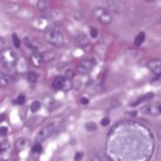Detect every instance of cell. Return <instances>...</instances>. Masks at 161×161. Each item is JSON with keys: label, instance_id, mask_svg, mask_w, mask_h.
Instances as JSON below:
<instances>
[{"label": "cell", "instance_id": "cell-7", "mask_svg": "<svg viewBox=\"0 0 161 161\" xmlns=\"http://www.w3.org/2000/svg\"><path fill=\"white\" fill-rule=\"evenodd\" d=\"M146 67L155 76H161V59H152L146 62Z\"/></svg>", "mask_w": 161, "mask_h": 161}, {"label": "cell", "instance_id": "cell-12", "mask_svg": "<svg viewBox=\"0 0 161 161\" xmlns=\"http://www.w3.org/2000/svg\"><path fill=\"white\" fill-rule=\"evenodd\" d=\"M76 42H77V44L80 45V46H86V45L89 44V39L87 38L86 34H78L77 38H76Z\"/></svg>", "mask_w": 161, "mask_h": 161}, {"label": "cell", "instance_id": "cell-20", "mask_svg": "<svg viewBox=\"0 0 161 161\" xmlns=\"http://www.w3.org/2000/svg\"><path fill=\"white\" fill-rule=\"evenodd\" d=\"M27 79H28L29 83H36L37 79H38V75H37L36 72H29V73L27 75Z\"/></svg>", "mask_w": 161, "mask_h": 161}, {"label": "cell", "instance_id": "cell-11", "mask_svg": "<svg viewBox=\"0 0 161 161\" xmlns=\"http://www.w3.org/2000/svg\"><path fill=\"white\" fill-rule=\"evenodd\" d=\"M153 98H154V94H153V93H148V94H145V95H143V96H140L138 100H136L134 103H132V104H131V106H137V105H139L140 103L148 102V100L153 99Z\"/></svg>", "mask_w": 161, "mask_h": 161}, {"label": "cell", "instance_id": "cell-24", "mask_svg": "<svg viewBox=\"0 0 161 161\" xmlns=\"http://www.w3.org/2000/svg\"><path fill=\"white\" fill-rule=\"evenodd\" d=\"M39 109H40V103H39V102H34V103L31 105V111H32V112L39 111Z\"/></svg>", "mask_w": 161, "mask_h": 161}, {"label": "cell", "instance_id": "cell-31", "mask_svg": "<svg viewBox=\"0 0 161 161\" xmlns=\"http://www.w3.org/2000/svg\"><path fill=\"white\" fill-rule=\"evenodd\" d=\"M90 161H102V159H100L98 155H94L92 159H90Z\"/></svg>", "mask_w": 161, "mask_h": 161}, {"label": "cell", "instance_id": "cell-18", "mask_svg": "<svg viewBox=\"0 0 161 161\" xmlns=\"http://www.w3.org/2000/svg\"><path fill=\"white\" fill-rule=\"evenodd\" d=\"M25 102H26V95L25 94H18L17 98L14 100V103L17 104V105H22V104H25Z\"/></svg>", "mask_w": 161, "mask_h": 161}, {"label": "cell", "instance_id": "cell-4", "mask_svg": "<svg viewBox=\"0 0 161 161\" xmlns=\"http://www.w3.org/2000/svg\"><path fill=\"white\" fill-rule=\"evenodd\" d=\"M94 66H95V60L94 59H86V60L80 61L77 65L76 71H77V73L84 76V75L90 73V71L94 68Z\"/></svg>", "mask_w": 161, "mask_h": 161}, {"label": "cell", "instance_id": "cell-1", "mask_svg": "<svg viewBox=\"0 0 161 161\" xmlns=\"http://www.w3.org/2000/svg\"><path fill=\"white\" fill-rule=\"evenodd\" d=\"M44 40L55 48H61L65 45V36L57 25H50L44 32Z\"/></svg>", "mask_w": 161, "mask_h": 161}, {"label": "cell", "instance_id": "cell-21", "mask_svg": "<svg viewBox=\"0 0 161 161\" xmlns=\"http://www.w3.org/2000/svg\"><path fill=\"white\" fill-rule=\"evenodd\" d=\"M12 43H14V45H15V48H20L21 46V40H20V38H18V36L16 34V33H12Z\"/></svg>", "mask_w": 161, "mask_h": 161}, {"label": "cell", "instance_id": "cell-28", "mask_svg": "<svg viewBox=\"0 0 161 161\" xmlns=\"http://www.w3.org/2000/svg\"><path fill=\"white\" fill-rule=\"evenodd\" d=\"M100 123H102V126H104V127H105V126H107V125L110 123V118H109V117L103 118V120H102V122H100Z\"/></svg>", "mask_w": 161, "mask_h": 161}, {"label": "cell", "instance_id": "cell-25", "mask_svg": "<svg viewBox=\"0 0 161 161\" xmlns=\"http://www.w3.org/2000/svg\"><path fill=\"white\" fill-rule=\"evenodd\" d=\"M25 44H26V45H27L28 48L33 49V50H34V49H37V46L32 44V42H31V40H29V38H25Z\"/></svg>", "mask_w": 161, "mask_h": 161}, {"label": "cell", "instance_id": "cell-16", "mask_svg": "<svg viewBox=\"0 0 161 161\" xmlns=\"http://www.w3.org/2000/svg\"><path fill=\"white\" fill-rule=\"evenodd\" d=\"M36 7L39 9L40 11H46L49 9V1H44V0H39V1H36Z\"/></svg>", "mask_w": 161, "mask_h": 161}, {"label": "cell", "instance_id": "cell-15", "mask_svg": "<svg viewBox=\"0 0 161 161\" xmlns=\"http://www.w3.org/2000/svg\"><path fill=\"white\" fill-rule=\"evenodd\" d=\"M145 40V33L144 32H139L137 34V37L134 38V45L136 46H140Z\"/></svg>", "mask_w": 161, "mask_h": 161}, {"label": "cell", "instance_id": "cell-32", "mask_svg": "<svg viewBox=\"0 0 161 161\" xmlns=\"http://www.w3.org/2000/svg\"><path fill=\"white\" fill-rule=\"evenodd\" d=\"M157 111H159V114H161V104L157 105Z\"/></svg>", "mask_w": 161, "mask_h": 161}, {"label": "cell", "instance_id": "cell-8", "mask_svg": "<svg viewBox=\"0 0 161 161\" xmlns=\"http://www.w3.org/2000/svg\"><path fill=\"white\" fill-rule=\"evenodd\" d=\"M42 56V62L43 64H48V62H51L56 59V53L55 51H51V50H48V51H44L40 54Z\"/></svg>", "mask_w": 161, "mask_h": 161}, {"label": "cell", "instance_id": "cell-29", "mask_svg": "<svg viewBox=\"0 0 161 161\" xmlns=\"http://www.w3.org/2000/svg\"><path fill=\"white\" fill-rule=\"evenodd\" d=\"M82 157H83V153H77V154H76V157H75V161H79Z\"/></svg>", "mask_w": 161, "mask_h": 161}, {"label": "cell", "instance_id": "cell-2", "mask_svg": "<svg viewBox=\"0 0 161 161\" xmlns=\"http://www.w3.org/2000/svg\"><path fill=\"white\" fill-rule=\"evenodd\" d=\"M92 15H93V17L96 18L102 25L107 26V25H110V23L112 22V15H111V12H110L109 10L105 9V7H100V6H99V7L93 9Z\"/></svg>", "mask_w": 161, "mask_h": 161}, {"label": "cell", "instance_id": "cell-19", "mask_svg": "<svg viewBox=\"0 0 161 161\" xmlns=\"http://www.w3.org/2000/svg\"><path fill=\"white\" fill-rule=\"evenodd\" d=\"M0 82H1V86H7L10 83V77L6 73H1L0 75Z\"/></svg>", "mask_w": 161, "mask_h": 161}, {"label": "cell", "instance_id": "cell-17", "mask_svg": "<svg viewBox=\"0 0 161 161\" xmlns=\"http://www.w3.org/2000/svg\"><path fill=\"white\" fill-rule=\"evenodd\" d=\"M76 70L75 68H67V70H65V72H64V77L65 78H67V79H71V78H73L75 76H76Z\"/></svg>", "mask_w": 161, "mask_h": 161}, {"label": "cell", "instance_id": "cell-22", "mask_svg": "<svg viewBox=\"0 0 161 161\" xmlns=\"http://www.w3.org/2000/svg\"><path fill=\"white\" fill-rule=\"evenodd\" d=\"M32 152H33L34 154H40V153L43 152L42 144H40V143H36V144L33 145V148H32Z\"/></svg>", "mask_w": 161, "mask_h": 161}, {"label": "cell", "instance_id": "cell-3", "mask_svg": "<svg viewBox=\"0 0 161 161\" xmlns=\"http://www.w3.org/2000/svg\"><path fill=\"white\" fill-rule=\"evenodd\" d=\"M55 131V123L54 122H46L42 128L38 131V133L36 136V142L37 143H42L44 140H46L50 136L54 133Z\"/></svg>", "mask_w": 161, "mask_h": 161}, {"label": "cell", "instance_id": "cell-10", "mask_svg": "<svg viewBox=\"0 0 161 161\" xmlns=\"http://www.w3.org/2000/svg\"><path fill=\"white\" fill-rule=\"evenodd\" d=\"M65 80H66V78L62 77V76L55 77L54 80H53V88L56 89V90H62L64 86H65Z\"/></svg>", "mask_w": 161, "mask_h": 161}, {"label": "cell", "instance_id": "cell-23", "mask_svg": "<svg viewBox=\"0 0 161 161\" xmlns=\"http://www.w3.org/2000/svg\"><path fill=\"white\" fill-rule=\"evenodd\" d=\"M86 129L88 132H93V131H96V125L94 122H87L86 123Z\"/></svg>", "mask_w": 161, "mask_h": 161}, {"label": "cell", "instance_id": "cell-30", "mask_svg": "<svg viewBox=\"0 0 161 161\" xmlns=\"http://www.w3.org/2000/svg\"><path fill=\"white\" fill-rule=\"evenodd\" d=\"M6 133H7V128L6 127H1V137L6 136Z\"/></svg>", "mask_w": 161, "mask_h": 161}, {"label": "cell", "instance_id": "cell-13", "mask_svg": "<svg viewBox=\"0 0 161 161\" xmlns=\"http://www.w3.org/2000/svg\"><path fill=\"white\" fill-rule=\"evenodd\" d=\"M26 144H27V140L25 138H18L15 142V149L17 150V152H22L26 146Z\"/></svg>", "mask_w": 161, "mask_h": 161}, {"label": "cell", "instance_id": "cell-33", "mask_svg": "<svg viewBox=\"0 0 161 161\" xmlns=\"http://www.w3.org/2000/svg\"><path fill=\"white\" fill-rule=\"evenodd\" d=\"M159 25H160V26H161V18H160V20H159Z\"/></svg>", "mask_w": 161, "mask_h": 161}, {"label": "cell", "instance_id": "cell-6", "mask_svg": "<svg viewBox=\"0 0 161 161\" xmlns=\"http://www.w3.org/2000/svg\"><path fill=\"white\" fill-rule=\"evenodd\" d=\"M107 7L109 11L111 14H116V15H122L126 11V6L122 1H117V0H110L107 1Z\"/></svg>", "mask_w": 161, "mask_h": 161}, {"label": "cell", "instance_id": "cell-14", "mask_svg": "<svg viewBox=\"0 0 161 161\" xmlns=\"http://www.w3.org/2000/svg\"><path fill=\"white\" fill-rule=\"evenodd\" d=\"M31 62H32V65L39 67L40 64H43V62H42V56H40V54H38V53L32 54V56H31Z\"/></svg>", "mask_w": 161, "mask_h": 161}, {"label": "cell", "instance_id": "cell-26", "mask_svg": "<svg viewBox=\"0 0 161 161\" xmlns=\"http://www.w3.org/2000/svg\"><path fill=\"white\" fill-rule=\"evenodd\" d=\"M90 37H93V38L98 37V29L96 28H90Z\"/></svg>", "mask_w": 161, "mask_h": 161}, {"label": "cell", "instance_id": "cell-5", "mask_svg": "<svg viewBox=\"0 0 161 161\" xmlns=\"http://www.w3.org/2000/svg\"><path fill=\"white\" fill-rule=\"evenodd\" d=\"M16 62V55L11 49H5L1 51V64L6 67H14Z\"/></svg>", "mask_w": 161, "mask_h": 161}, {"label": "cell", "instance_id": "cell-9", "mask_svg": "<svg viewBox=\"0 0 161 161\" xmlns=\"http://www.w3.org/2000/svg\"><path fill=\"white\" fill-rule=\"evenodd\" d=\"M38 25H42V26H40V29H43V31L45 32L46 31V29L50 27V25L48 23V21H46V20L44 18V17H37L36 20H34V21H33V27H38ZM38 29H39V27H38Z\"/></svg>", "mask_w": 161, "mask_h": 161}, {"label": "cell", "instance_id": "cell-27", "mask_svg": "<svg viewBox=\"0 0 161 161\" xmlns=\"http://www.w3.org/2000/svg\"><path fill=\"white\" fill-rule=\"evenodd\" d=\"M79 103L82 104V105H88V103H89V99H88V98H86V96H83V98H80Z\"/></svg>", "mask_w": 161, "mask_h": 161}]
</instances>
